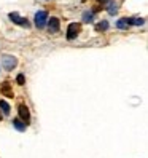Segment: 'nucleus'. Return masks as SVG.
Instances as JSON below:
<instances>
[{
	"label": "nucleus",
	"mask_w": 148,
	"mask_h": 158,
	"mask_svg": "<svg viewBox=\"0 0 148 158\" xmlns=\"http://www.w3.org/2000/svg\"><path fill=\"white\" fill-rule=\"evenodd\" d=\"M16 81H18V85H24V83H26V78H24L22 73H19V75L16 77Z\"/></svg>",
	"instance_id": "2eb2a0df"
},
{
	"label": "nucleus",
	"mask_w": 148,
	"mask_h": 158,
	"mask_svg": "<svg viewBox=\"0 0 148 158\" xmlns=\"http://www.w3.org/2000/svg\"><path fill=\"white\" fill-rule=\"evenodd\" d=\"M59 19L58 18H51V19H48V29H50V32L51 34H56V32H59Z\"/></svg>",
	"instance_id": "423d86ee"
},
{
	"label": "nucleus",
	"mask_w": 148,
	"mask_h": 158,
	"mask_svg": "<svg viewBox=\"0 0 148 158\" xmlns=\"http://www.w3.org/2000/svg\"><path fill=\"white\" fill-rule=\"evenodd\" d=\"M0 122H2V115H0Z\"/></svg>",
	"instance_id": "f3484780"
},
{
	"label": "nucleus",
	"mask_w": 148,
	"mask_h": 158,
	"mask_svg": "<svg viewBox=\"0 0 148 158\" xmlns=\"http://www.w3.org/2000/svg\"><path fill=\"white\" fill-rule=\"evenodd\" d=\"M107 29H108V23L107 21H102V23L96 24V31L97 32H102V31H107Z\"/></svg>",
	"instance_id": "f8f14e48"
},
{
	"label": "nucleus",
	"mask_w": 148,
	"mask_h": 158,
	"mask_svg": "<svg viewBox=\"0 0 148 158\" xmlns=\"http://www.w3.org/2000/svg\"><path fill=\"white\" fill-rule=\"evenodd\" d=\"M10 19L14 23V24H19V26H24V27H29V21L21 18L18 13H10Z\"/></svg>",
	"instance_id": "39448f33"
},
{
	"label": "nucleus",
	"mask_w": 148,
	"mask_h": 158,
	"mask_svg": "<svg viewBox=\"0 0 148 158\" xmlns=\"http://www.w3.org/2000/svg\"><path fill=\"white\" fill-rule=\"evenodd\" d=\"M116 27H119V29H127V23H126V18H123V19H119L118 23H116Z\"/></svg>",
	"instance_id": "ddd939ff"
},
{
	"label": "nucleus",
	"mask_w": 148,
	"mask_h": 158,
	"mask_svg": "<svg viewBox=\"0 0 148 158\" xmlns=\"http://www.w3.org/2000/svg\"><path fill=\"white\" fill-rule=\"evenodd\" d=\"M97 2H99V3H104V2H107V0H97Z\"/></svg>",
	"instance_id": "dca6fc26"
},
{
	"label": "nucleus",
	"mask_w": 148,
	"mask_h": 158,
	"mask_svg": "<svg viewBox=\"0 0 148 158\" xmlns=\"http://www.w3.org/2000/svg\"><path fill=\"white\" fill-rule=\"evenodd\" d=\"M13 126H14V128L18 129V131H24L27 125H26V123L22 122L21 118H14V120H13Z\"/></svg>",
	"instance_id": "6e6552de"
},
{
	"label": "nucleus",
	"mask_w": 148,
	"mask_h": 158,
	"mask_svg": "<svg viewBox=\"0 0 148 158\" xmlns=\"http://www.w3.org/2000/svg\"><path fill=\"white\" fill-rule=\"evenodd\" d=\"M2 94L6 96V98H13V96H14V94H13V89H11V86H10V81H5L3 85H2Z\"/></svg>",
	"instance_id": "0eeeda50"
},
{
	"label": "nucleus",
	"mask_w": 148,
	"mask_h": 158,
	"mask_svg": "<svg viewBox=\"0 0 148 158\" xmlns=\"http://www.w3.org/2000/svg\"><path fill=\"white\" fill-rule=\"evenodd\" d=\"M18 112H19V117H21V120H22L26 125L30 123V112H29V109H27V106L21 104L19 109H18Z\"/></svg>",
	"instance_id": "20e7f679"
},
{
	"label": "nucleus",
	"mask_w": 148,
	"mask_h": 158,
	"mask_svg": "<svg viewBox=\"0 0 148 158\" xmlns=\"http://www.w3.org/2000/svg\"><path fill=\"white\" fill-rule=\"evenodd\" d=\"M107 11H108L110 15H115V13L118 11V3H116V2H110L108 6H107Z\"/></svg>",
	"instance_id": "9b49d317"
},
{
	"label": "nucleus",
	"mask_w": 148,
	"mask_h": 158,
	"mask_svg": "<svg viewBox=\"0 0 148 158\" xmlns=\"http://www.w3.org/2000/svg\"><path fill=\"white\" fill-rule=\"evenodd\" d=\"M0 107H2V112H3L5 115H10V106H8L6 101L0 99Z\"/></svg>",
	"instance_id": "9d476101"
},
{
	"label": "nucleus",
	"mask_w": 148,
	"mask_h": 158,
	"mask_svg": "<svg viewBox=\"0 0 148 158\" xmlns=\"http://www.w3.org/2000/svg\"><path fill=\"white\" fill-rule=\"evenodd\" d=\"M48 23V13L46 11H37L35 13V26L38 27V29H43Z\"/></svg>",
	"instance_id": "f257e3e1"
},
{
	"label": "nucleus",
	"mask_w": 148,
	"mask_h": 158,
	"mask_svg": "<svg viewBox=\"0 0 148 158\" xmlns=\"http://www.w3.org/2000/svg\"><path fill=\"white\" fill-rule=\"evenodd\" d=\"M18 64V59L14 56H3L2 58V66L5 70H13Z\"/></svg>",
	"instance_id": "f03ea898"
},
{
	"label": "nucleus",
	"mask_w": 148,
	"mask_h": 158,
	"mask_svg": "<svg viewBox=\"0 0 148 158\" xmlns=\"http://www.w3.org/2000/svg\"><path fill=\"white\" fill-rule=\"evenodd\" d=\"M126 23H127V26H142L145 21L138 19V18H126Z\"/></svg>",
	"instance_id": "1a4fd4ad"
},
{
	"label": "nucleus",
	"mask_w": 148,
	"mask_h": 158,
	"mask_svg": "<svg viewBox=\"0 0 148 158\" xmlns=\"http://www.w3.org/2000/svg\"><path fill=\"white\" fill-rule=\"evenodd\" d=\"M81 31V26L78 23H72L69 26V29H67V39L69 40H73V39H77V35L80 34Z\"/></svg>",
	"instance_id": "7ed1b4c3"
},
{
	"label": "nucleus",
	"mask_w": 148,
	"mask_h": 158,
	"mask_svg": "<svg viewBox=\"0 0 148 158\" xmlns=\"http://www.w3.org/2000/svg\"><path fill=\"white\" fill-rule=\"evenodd\" d=\"M83 21H85V23H91L92 21V13L91 11H86L85 15H83Z\"/></svg>",
	"instance_id": "4468645a"
}]
</instances>
